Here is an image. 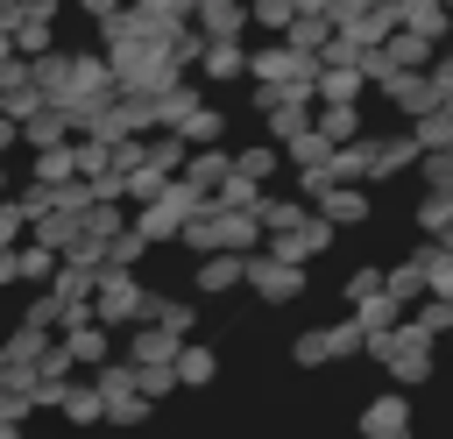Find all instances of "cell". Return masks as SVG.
<instances>
[{
	"instance_id": "48",
	"label": "cell",
	"mask_w": 453,
	"mask_h": 439,
	"mask_svg": "<svg viewBox=\"0 0 453 439\" xmlns=\"http://www.w3.org/2000/svg\"><path fill=\"white\" fill-rule=\"evenodd\" d=\"M432 85H439V106H453V57L432 64Z\"/></svg>"
},
{
	"instance_id": "45",
	"label": "cell",
	"mask_w": 453,
	"mask_h": 439,
	"mask_svg": "<svg viewBox=\"0 0 453 439\" xmlns=\"http://www.w3.org/2000/svg\"><path fill=\"white\" fill-rule=\"evenodd\" d=\"M375 290H389V269H375V262H361V269L347 276V304H361V297H375Z\"/></svg>"
},
{
	"instance_id": "40",
	"label": "cell",
	"mask_w": 453,
	"mask_h": 439,
	"mask_svg": "<svg viewBox=\"0 0 453 439\" xmlns=\"http://www.w3.org/2000/svg\"><path fill=\"white\" fill-rule=\"evenodd\" d=\"M425 283H432L439 297H453V248H446V241H425Z\"/></svg>"
},
{
	"instance_id": "34",
	"label": "cell",
	"mask_w": 453,
	"mask_h": 439,
	"mask_svg": "<svg viewBox=\"0 0 453 439\" xmlns=\"http://www.w3.org/2000/svg\"><path fill=\"white\" fill-rule=\"evenodd\" d=\"M28 71H35V85H42L50 99H64V78H71V50H42V57H28Z\"/></svg>"
},
{
	"instance_id": "9",
	"label": "cell",
	"mask_w": 453,
	"mask_h": 439,
	"mask_svg": "<svg viewBox=\"0 0 453 439\" xmlns=\"http://www.w3.org/2000/svg\"><path fill=\"white\" fill-rule=\"evenodd\" d=\"M418 135L403 127V135H368V184H389V177H403V170H418Z\"/></svg>"
},
{
	"instance_id": "44",
	"label": "cell",
	"mask_w": 453,
	"mask_h": 439,
	"mask_svg": "<svg viewBox=\"0 0 453 439\" xmlns=\"http://www.w3.org/2000/svg\"><path fill=\"white\" fill-rule=\"evenodd\" d=\"M64 262H85V269H106V234H92V227H78V241L64 248Z\"/></svg>"
},
{
	"instance_id": "5",
	"label": "cell",
	"mask_w": 453,
	"mask_h": 439,
	"mask_svg": "<svg viewBox=\"0 0 453 439\" xmlns=\"http://www.w3.org/2000/svg\"><path fill=\"white\" fill-rule=\"evenodd\" d=\"M375 99L382 106H396L403 120H418V113H432L439 106V85H432V64H396L382 85H375Z\"/></svg>"
},
{
	"instance_id": "25",
	"label": "cell",
	"mask_w": 453,
	"mask_h": 439,
	"mask_svg": "<svg viewBox=\"0 0 453 439\" xmlns=\"http://www.w3.org/2000/svg\"><path fill=\"white\" fill-rule=\"evenodd\" d=\"M177 248H191V255H212V248H219V205H212V198H205V205H198V212L184 220Z\"/></svg>"
},
{
	"instance_id": "24",
	"label": "cell",
	"mask_w": 453,
	"mask_h": 439,
	"mask_svg": "<svg viewBox=\"0 0 453 439\" xmlns=\"http://www.w3.org/2000/svg\"><path fill=\"white\" fill-rule=\"evenodd\" d=\"M28 177H42V184H71V177H78V149H71V142H57V149H28Z\"/></svg>"
},
{
	"instance_id": "16",
	"label": "cell",
	"mask_w": 453,
	"mask_h": 439,
	"mask_svg": "<svg viewBox=\"0 0 453 439\" xmlns=\"http://www.w3.org/2000/svg\"><path fill=\"white\" fill-rule=\"evenodd\" d=\"M78 127H71V113H64V99H50V106H35L28 120H21V142L28 149H57V142H71Z\"/></svg>"
},
{
	"instance_id": "33",
	"label": "cell",
	"mask_w": 453,
	"mask_h": 439,
	"mask_svg": "<svg viewBox=\"0 0 453 439\" xmlns=\"http://www.w3.org/2000/svg\"><path fill=\"white\" fill-rule=\"evenodd\" d=\"M149 319H163V326H170V333H184V340L198 333V304H191V297H170V290H156Z\"/></svg>"
},
{
	"instance_id": "4",
	"label": "cell",
	"mask_w": 453,
	"mask_h": 439,
	"mask_svg": "<svg viewBox=\"0 0 453 439\" xmlns=\"http://www.w3.org/2000/svg\"><path fill=\"white\" fill-rule=\"evenodd\" d=\"M248 78L255 85H319V57L311 50H290L276 35L269 50H248Z\"/></svg>"
},
{
	"instance_id": "19",
	"label": "cell",
	"mask_w": 453,
	"mask_h": 439,
	"mask_svg": "<svg viewBox=\"0 0 453 439\" xmlns=\"http://www.w3.org/2000/svg\"><path fill=\"white\" fill-rule=\"evenodd\" d=\"M198 28L205 35H248L255 14H248V0H198Z\"/></svg>"
},
{
	"instance_id": "13",
	"label": "cell",
	"mask_w": 453,
	"mask_h": 439,
	"mask_svg": "<svg viewBox=\"0 0 453 439\" xmlns=\"http://www.w3.org/2000/svg\"><path fill=\"white\" fill-rule=\"evenodd\" d=\"M198 78H205V85H234V78H248V42H241V35H212L205 57H198Z\"/></svg>"
},
{
	"instance_id": "2",
	"label": "cell",
	"mask_w": 453,
	"mask_h": 439,
	"mask_svg": "<svg viewBox=\"0 0 453 439\" xmlns=\"http://www.w3.org/2000/svg\"><path fill=\"white\" fill-rule=\"evenodd\" d=\"M149 304H156V290L142 283V269H120V262H106V276H99V297H92V312L113 326V333H127L134 319H149Z\"/></svg>"
},
{
	"instance_id": "35",
	"label": "cell",
	"mask_w": 453,
	"mask_h": 439,
	"mask_svg": "<svg viewBox=\"0 0 453 439\" xmlns=\"http://www.w3.org/2000/svg\"><path fill=\"white\" fill-rule=\"evenodd\" d=\"M170 177H177V170H163V163H149V156H142V163L127 170V205H149V198H156Z\"/></svg>"
},
{
	"instance_id": "55",
	"label": "cell",
	"mask_w": 453,
	"mask_h": 439,
	"mask_svg": "<svg viewBox=\"0 0 453 439\" xmlns=\"http://www.w3.org/2000/svg\"><path fill=\"white\" fill-rule=\"evenodd\" d=\"M446 198H453V191H446Z\"/></svg>"
},
{
	"instance_id": "3",
	"label": "cell",
	"mask_w": 453,
	"mask_h": 439,
	"mask_svg": "<svg viewBox=\"0 0 453 439\" xmlns=\"http://www.w3.org/2000/svg\"><path fill=\"white\" fill-rule=\"evenodd\" d=\"M248 290H255L262 304H297V297L311 290V276H304V262H283L276 248H255V255H248Z\"/></svg>"
},
{
	"instance_id": "20",
	"label": "cell",
	"mask_w": 453,
	"mask_h": 439,
	"mask_svg": "<svg viewBox=\"0 0 453 439\" xmlns=\"http://www.w3.org/2000/svg\"><path fill=\"white\" fill-rule=\"evenodd\" d=\"M368 71L361 64H319V99H368Z\"/></svg>"
},
{
	"instance_id": "28",
	"label": "cell",
	"mask_w": 453,
	"mask_h": 439,
	"mask_svg": "<svg viewBox=\"0 0 453 439\" xmlns=\"http://www.w3.org/2000/svg\"><path fill=\"white\" fill-rule=\"evenodd\" d=\"M149 411H156V397H149V389H120V397H106V425H120V432L149 425Z\"/></svg>"
},
{
	"instance_id": "15",
	"label": "cell",
	"mask_w": 453,
	"mask_h": 439,
	"mask_svg": "<svg viewBox=\"0 0 453 439\" xmlns=\"http://www.w3.org/2000/svg\"><path fill=\"white\" fill-rule=\"evenodd\" d=\"M57 418H64V425H106V389H99L92 375H85V382L71 375V382H64V404H57Z\"/></svg>"
},
{
	"instance_id": "57",
	"label": "cell",
	"mask_w": 453,
	"mask_h": 439,
	"mask_svg": "<svg viewBox=\"0 0 453 439\" xmlns=\"http://www.w3.org/2000/svg\"><path fill=\"white\" fill-rule=\"evenodd\" d=\"M403 439H411V432H403Z\"/></svg>"
},
{
	"instance_id": "38",
	"label": "cell",
	"mask_w": 453,
	"mask_h": 439,
	"mask_svg": "<svg viewBox=\"0 0 453 439\" xmlns=\"http://www.w3.org/2000/svg\"><path fill=\"white\" fill-rule=\"evenodd\" d=\"M290 361H297V368H326V361H333V340H326V326H304V333L290 340Z\"/></svg>"
},
{
	"instance_id": "23",
	"label": "cell",
	"mask_w": 453,
	"mask_h": 439,
	"mask_svg": "<svg viewBox=\"0 0 453 439\" xmlns=\"http://www.w3.org/2000/svg\"><path fill=\"white\" fill-rule=\"evenodd\" d=\"M396 14H403V28H425L432 42L453 35V7L446 0H396Z\"/></svg>"
},
{
	"instance_id": "47",
	"label": "cell",
	"mask_w": 453,
	"mask_h": 439,
	"mask_svg": "<svg viewBox=\"0 0 453 439\" xmlns=\"http://www.w3.org/2000/svg\"><path fill=\"white\" fill-rule=\"evenodd\" d=\"M21 283V248H0V290Z\"/></svg>"
},
{
	"instance_id": "14",
	"label": "cell",
	"mask_w": 453,
	"mask_h": 439,
	"mask_svg": "<svg viewBox=\"0 0 453 439\" xmlns=\"http://www.w3.org/2000/svg\"><path fill=\"white\" fill-rule=\"evenodd\" d=\"M42 347H50V326L14 319V326L0 333V368H35V361H42Z\"/></svg>"
},
{
	"instance_id": "36",
	"label": "cell",
	"mask_w": 453,
	"mask_h": 439,
	"mask_svg": "<svg viewBox=\"0 0 453 439\" xmlns=\"http://www.w3.org/2000/svg\"><path fill=\"white\" fill-rule=\"evenodd\" d=\"M389 290H396L403 304H418V297L432 290V283H425V248H418V255H403V262L389 269Z\"/></svg>"
},
{
	"instance_id": "26",
	"label": "cell",
	"mask_w": 453,
	"mask_h": 439,
	"mask_svg": "<svg viewBox=\"0 0 453 439\" xmlns=\"http://www.w3.org/2000/svg\"><path fill=\"white\" fill-rule=\"evenodd\" d=\"M212 375H219V354H212L205 340H184V354H177V382H184V389H205Z\"/></svg>"
},
{
	"instance_id": "30",
	"label": "cell",
	"mask_w": 453,
	"mask_h": 439,
	"mask_svg": "<svg viewBox=\"0 0 453 439\" xmlns=\"http://www.w3.org/2000/svg\"><path fill=\"white\" fill-rule=\"evenodd\" d=\"M177 135H184V142H191V149H198V142H219V135H226V113H219V106H205V99H198V106H191V113H184V120H177Z\"/></svg>"
},
{
	"instance_id": "27",
	"label": "cell",
	"mask_w": 453,
	"mask_h": 439,
	"mask_svg": "<svg viewBox=\"0 0 453 439\" xmlns=\"http://www.w3.org/2000/svg\"><path fill=\"white\" fill-rule=\"evenodd\" d=\"M411 220H418V234H425V241H453V198H446V191H425Z\"/></svg>"
},
{
	"instance_id": "53",
	"label": "cell",
	"mask_w": 453,
	"mask_h": 439,
	"mask_svg": "<svg viewBox=\"0 0 453 439\" xmlns=\"http://www.w3.org/2000/svg\"><path fill=\"white\" fill-rule=\"evenodd\" d=\"M7 191H14V177H7V170H0V198H7Z\"/></svg>"
},
{
	"instance_id": "32",
	"label": "cell",
	"mask_w": 453,
	"mask_h": 439,
	"mask_svg": "<svg viewBox=\"0 0 453 439\" xmlns=\"http://www.w3.org/2000/svg\"><path fill=\"white\" fill-rule=\"evenodd\" d=\"M149 248H156V241H149V234H142L134 220H127V227H120L113 241H106V262H120V269H142V262H149Z\"/></svg>"
},
{
	"instance_id": "51",
	"label": "cell",
	"mask_w": 453,
	"mask_h": 439,
	"mask_svg": "<svg viewBox=\"0 0 453 439\" xmlns=\"http://www.w3.org/2000/svg\"><path fill=\"white\" fill-rule=\"evenodd\" d=\"M297 14H333V0H297Z\"/></svg>"
},
{
	"instance_id": "54",
	"label": "cell",
	"mask_w": 453,
	"mask_h": 439,
	"mask_svg": "<svg viewBox=\"0 0 453 439\" xmlns=\"http://www.w3.org/2000/svg\"><path fill=\"white\" fill-rule=\"evenodd\" d=\"M439 50H446V57H453V35H446V42H439Z\"/></svg>"
},
{
	"instance_id": "6",
	"label": "cell",
	"mask_w": 453,
	"mask_h": 439,
	"mask_svg": "<svg viewBox=\"0 0 453 439\" xmlns=\"http://www.w3.org/2000/svg\"><path fill=\"white\" fill-rule=\"evenodd\" d=\"M389 382L396 389H425L432 382V368H439V354H432V340L425 333H411V326H396V347H389Z\"/></svg>"
},
{
	"instance_id": "37",
	"label": "cell",
	"mask_w": 453,
	"mask_h": 439,
	"mask_svg": "<svg viewBox=\"0 0 453 439\" xmlns=\"http://www.w3.org/2000/svg\"><path fill=\"white\" fill-rule=\"evenodd\" d=\"M411 135H418V149H453V106L418 113V120H411Z\"/></svg>"
},
{
	"instance_id": "49",
	"label": "cell",
	"mask_w": 453,
	"mask_h": 439,
	"mask_svg": "<svg viewBox=\"0 0 453 439\" xmlns=\"http://www.w3.org/2000/svg\"><path fill=\"white\" fill-rule=\"evenodd\" d=\"M120 7H127V0H78V14H85V21H106V14H120Z\"/></svg>"
},
{
	"instance_id": "46",
	"label": "cell",
	"mask_w": 453,
	"mask_h": 439,
	"mask_svg": "<svg viewBox=\"0 0 453 439\" xmlns=\"http://www.w3.org/2000/svg\"><path fill=\"white\" fill-rule=\"evenodd\" d=\"M14 198L28 205V220H42V212L57 205V184H42V177H28V184H14Z\"/></svg>"
},
{
	"instance_id": "17",
	"label": "cell",
	"mask_w": 453,
	"mask_h": 439,
	"mask_svg": "<svg viewBox=\"0 0 453 439\" xmlns=\"http://www.w3.org/2000/svg\"><path fill=\"white\" fill-rule=\"evenodd\" d=\"M226 170H234V149H219V142H198V149L184 156V170H177V177H191L198 191H219V184H226Z\"/></svg>"
},
{
	"instance_id": "39",
	"label": "cell",
	"mask_w": 453,
	"mask_h": 439,
	"mask_svg": "<svg viewBox=\"0 0 453 439\" xmlns=\"http://www.w3.org/2000/svg\"><path fill=\"white\" fill-rule=\"evenodd\" d=\"M35 375H42V382H71V375H78V354L64 347V333H57V340L42 347V361H35Z\"/></svg>"
},
{
	"instance_id": "8",
	"label": "cell",
	"mask_w": 453,
	"mask_h": 439,
	"mask_svg": "<svg viewBox=\"0 0 453 439\" xmlns=\"http://www.w3.org/2000/svg\"><path fill=\"white\" fill-rule=\"evenodd\" d=\"M354 432H361V439H403V432H411V389H375V397L361 404Z\"/></svg>"
},
{
	"instance_id": "18",
	"label": "cell",
	"mask_w": 453,
	"mask_h": 439,
	"mask_svg": "<svg viewBox=\"0 0 453 439\" xmlns=\"http://www.w3.org/2000/svg\"><path fill=\"white\" fill-rule=\"evenodd\" d=\"M319 212H326L333 227H368V184H347V177H340V184L319 198Z\"/></svg>"
},
{
	"instance_id": "52",
	"label": "cell",
	"mask_w": 453,
	"mask_h": 439,
	"mask_svg": "<svg viewBox=\"0 0 453 439\" xmlns=\"http://www.w3.org/2000/svg\"><path fill=\"white\" fill-rule=\"evenodd\" d=\"M0 439H21V425H14V418H0Z\"/></svg>"
},
{
	"instance_id": "7",
	"label": "cell",
	"mask_w": 453,
	"mask_h": 439,
	"mask_svg": "<svg viewBox=\"0 0 453 439\" xmlns=\"http://www.w3.org/2000/svg\"><path fill=\"white\" fill-rule=\"evenodd\" d=\"M333 234H340V227H333L326 212H311V220H297V227H283V234H269L262 248H276L283 262H304V269H311V262H319V255L333 248Z\"/></svg>"
},
{
	"instance_id": "10",
	"label": "cell",
	"mask_w": 453,
	"mask_h": 439,
	"mask_svg": "<svg viewBox=\"0 0 453 439\" xmlns=\"http://www.w3.org/2000/svg\"><path fill=\"white\" fill-rule=\"evenodd\" d=\"M248 283V255H234V248H212V255H198V269H191V290L198 297H226V290H241Z\"/></svg>"
},
{
	"instance_id": "11",
	"label": "cell",
	"mask_w": 453,
	"mask_h": 439,
	"mask_svg": "<svg viewBox=\"0 0 453 439\" xmlns=\"http://www.w3.org/2000/svg\"><path fill=\"white\" fill-rule=\"evenodd\" d=\"M64 347L78 354V368H99V361H113V326H106L99 312H85V319L64 326Z\"/></svg>"
},
{
	"instance_id": "56",
	"label": "cell",
	"mask_w": 453,
	"mask_h": 439,
	"mask_svg": "<svg viewBox=\"0 0 453 439\" xmlns=\"http://www.w3.org/2000/svg\"><path fill=\"white\" fill-rule=\"evenodd\" d=\"M446 7H453V0H446Z\"/></svg>"
},
{
	"instance_id": "31",
	"label": "cell",
	"mask_w": 453,
	"mask_h": 439,
	"mask_svg": "<svg viewBox=\"0 0 453 439\" xmlns=\"http://www.w3.org/2000/svg\"><path fill=\"white\" fill-rule=\"evenodd\" d=\"M234 163H241L248 177H262V184H269V177H276L290 156H283V142H248V149H234Z\"/></svg>"
},
{
	"instance_id": "22",
	"label": "cell",
	"mask_w": 453,
	"mask_h": 439,
	"mask_svg": "<svg viewBox=\"0 0 453 439\" xmlns=\"http://www.w3.org/2000/svg\"><path fill=\"white\" fill-rule=\"evenodd\" d=\"M403 326L411 333H425V340H439V333H453V297H439V290H425L411 312H403Z\"/></svg>"
},
{
	"instance_id": "12",
	"label": "cell",
	"mask_w": 453,
	"mask_h": 439,
	"mask_svg": "<svg viewBox=\"0 0 453 439\" xmlns=\"http://www.w3.org/2000/svg\"><path fill=\"white\" fill-rule=\"evenodd\" d=\"M184 354V333H170L163 319H134L127 326V361L142 368V361H177Z\"/></svg>"
},
{
	"instance_id": "50",
	"label": "cell",
	"mask_w": 453,
	"mask_h": 439,
	"mask_svg": "<svg viewBox=\"0 0 453 439\" xmlns=\"http://www.w3.org/2000/svg\"><path fill=\"white\" fill-rule=\"evenodd\" d=\"M14 142H21V120H14V113H0V156H7Z\"/></svg>"
},
{
	"instance_id": "43",
	"label": "cell",
	"mask_w": 453,
	"mask_h": 439,
	"mask_svg": "<svg viewBox=\"0 0 453 439\" xmlns=\"http://www.w3.org/2000/svg\"><path fill=\"white\" fill-rule=\"evenodd\" d=\"M248 14H255V28H269V35H283V28L297 21V0H248Z\"/></svg>"
},
{
	"instance_id": "29",
	"label": "cell",
	"mask_w": 453,
	"mask_h": 439,
	"mask_svg": "<svg viewBox=\"0 0 453 439\" xmlns=\"http://www.w3.org/2000/svg\"><path fill=\"white\" fill-rule=\"evenodd\" d=\"M283 42H290V50H311V57H319V50L333 42V14H297V21L283 28Z\"/></svg>"
},
{
	"instance_id": "41",
	"label": "cell",
	"mask_w": 453,
	"mask_h": 439,
	"mask_svg": "<svg viewBox=\"0 0 453 439\" xmlns=\"http://www.w3.org/2000/svg\"><path fill=\"white\" fill-rule=\"evenodd\" d=\"M418 177H425V191H453V149H425Z\"/></svg>"
},
{
	"instance_id": "21",
	"label": "cell",
	"mask_w": 453,
	"mask_h": 439,
	"mask_svg": "<svg viewBox=\"0 0 453 439\" xmlns=\"http://www.w3.org/2000/svg\"><path fill=\"white\" fill-rule=\"evenodd\" d=\"M262 198H269V184H262V177H248L241 163H234V170H226V184L212 191V205H234V212H262Z\"/></svg>"
},
{
	"instance_id": "42",
	"label": "cell",
	"mask_w": 453,
	"mask_h": 439,
	"mask_svg": "<svg viewBox=\"0 0 453 439\" xmlns=\"http://www.w3.org/2000/svg\"><path fill=\"white\" fill-rule=\"evenodd\" d=\"M21 241H28V205L7 191L0 198V248H21Z\"/></svg>"
},
{
	"instance_id": "1",
	"label": "cell",
	"mask_w": 453,
	"mask_h": 439,
	"mask_svg": "<svg viewBox=\"0 0 453 439\" xmlns=\"http://www.w3.org/2000/svg\"><path fill=\"white\" fill-rule=\"evenodd\" d=\"M283 156H290V177H297V191H304L311 205L340 184V163H333V156H340V142H333V135L304 127V135H290V142H283Z\"/></svg>"
}]
</instances>
